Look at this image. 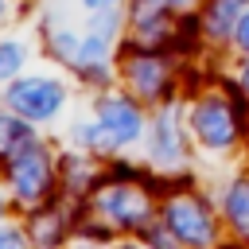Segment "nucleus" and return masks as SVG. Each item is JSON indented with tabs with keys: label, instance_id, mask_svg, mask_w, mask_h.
<instances>
[{
	"label": "nucleus",
	"instance_id": "39448f33",
	"mask_svg": "<svg viewBox=\"0 0 249 249\" xmlns=\"http://www.w3.org/2000/svg\"><path fill=\"white\" fill-rule=\"evenodd\" d=\"M167 226H171L175 233H183L187 241H195V245L210 237L206 210H202L195 198H179V202H171V206H167Z\"/></svg>",
	"mask_w": 249,
	"mask_h": 249
},
{
	"label": "nucleus",
	"instance_id": "423d86ee",
	"mask_svg": "<svg viewBox=\"0 0 249 249\" xmlns=\"http://www.w3.org/2000/svg\"><path fill=\"white\" fill-rule=\"evenodd\" d=\"M105 210L113 214V222H121V226H132V222L144 214V198H140L136 191H128V187H117V191L105 198Z\"/></svg>",
	"mask_w": 249,
	"mask_h": 249
},
{
	"label": "nucleus",
	"instance_id": "ddd939ff",
	"mask_svg": "<svg viewBox=\"0 0 249 249\" xmlns=\"http://www.w3.org/2000/svg\"><path fill=\"white\" fill-rule=\"evenodd\" d=\"M237 43L249 51V16H245V19H241V27H237Z\"/></svg>",
	"mask_w": 249,
	"mask_h": 249
},
{
	"label": "nucleus",
	"instance_id": "dca6fc26",
	"mask_svg": "<svg viewBox=\"0 0 249 249\" xmlns=\"http://www.w3.org/2000/svg\"><path fill=\"white\" fill-rule=\"evenodd\" d=\"M245 86H249V70H245Z\"/></svg>",
	"mask_w": 249,
	"mask_h": 249
},
{
	"label": "nucleus",
	"instance_id": "20e7f679",
	"mask_svg": "<svg viewBox=\"0 0 249 249\" xmlns=\"http://www.w3.org/2000/svg\"><path fill=\"white\" fill-rule=\"evenodd\" d=\"M12 179H16V191H19L23 198H39V195L47 191V183H51V163H47V156H43V152L19 156V160L12 163Z\"/></svg>",
	"mask_w": 249,
	"mask_h": 249
},
{
	"label": "nucleus",
	"instance_id": "2eb2a0df",
	"mask_svg": "<svg viewBox=\"0 0 249 249\" xmlns=\"http://www.w3.org/2000/svg\"><path fill=\"white\" fill-rule=\"evenodd\" d=\"M163 4H187V0H163Z\"/></svg>",
	"mask_w": 249,
	"mask_h": 249
},
{
	"label": "nucleus",
	"instance_id": "6e6552de",
	"mask_svg": "<svg viewBox=\"0 0 249 249\" xmlns=\"http://www.w3.org/2000/svg\"><path fill=\"white\" fill-rule=\"evenodd\" d=\"M132 82H136L140 93H156L160 82H163V66L156 58H140V62H132Z\"/></svg>",
	"mask_w": 249,
	"mask_h": 249
},
{
	"label": "nucleus",
	"instance_id": "9b49d317",
	"mask_svg": "<svg viewBox=\"0 0 249 249\" xmlns=\"http://www.w3.org/2000/svg\"><path fill=\"white\" fill-rule=\"evenodd\" d=\"M19 62H23V51L16 43H0V78H8Z\"/></svg>",
	"mask_w": 249,
	"mask_h": 249
},
{
	"label": "nucleus",
	"instance_id": "f03ea898",
	"mask_svg": "<svg viewBox=\"0 0 249 249\" xmlns=\"http://www.w3.org/2000/svg\"><path fill=\"white\" fill-rule=\"evenodd\" d=\"M195 128L210 148H222V144L233 140V117H230V109L222 101H202L195 109Z\"/></svg>",
	"mask_w": 249,
	"mask_h": 249
},
{
	"label": "nucleus",
	"instance_id": "f257e3e1",
	"mask_svg": "<svg viewBox=\"0 0 249 249\" xmlns=\"http://www.w3.org/2000/svg\"><path fill=\"white\" fill-rule=\"evenodd\" d=\"M8 101H12V109L43 121V117H54V109H58V101H62V89H58L54 82H47V78H27V82H16V86H12Z\"/></svg>",
	"mask_w": 249,
	"mask_h": 249
},
{
	"label": "nucleus",
	"instance_id": "f8f14e48",
	"mask_svg": "<svg viewBox=\"0 0 249 249\" xmlns=\"http://www.w3.org/2000/svg\"><path fill=\"white\" fill-rule=\"evenodd\" d=\"M0 249H23V241H19L12 230H0Z\"/></svg>",
	"mask_w": 249,
	"mask_h": 249
},
{
	"label": "nucleus",
	"instance_id": "9d476101",
	"mask_svg": "<svg viewBox=\"0 0 249 249\" xmlns=\"http://www.w3.org/2000/svg\"><path fill=\"white\" fill-rule=\"evenodd\" d=\"M12 140L19 144V140H27V128L23 124H16L12 117H0V152H8L12 148Z\"/></svg>",
	"mask_w": 249,
	"mask_h": 249
},
{
	"label": "nucleus",
	"instance_id": "7ed1b4c3",
	"mask_svg": "<svg viewBox=\"0 0 249 249\" xmlns=\"http://www.w3.org/2000/svg\"><path fill=\"white\" fill-rule=\"evenodd\" d=\"M101 128H105V144H121V140H132L136 128H140V113L132 101H105L101 105Z\"/></svg>",
	"mask_w": 249,
	"mask_h": 249
},
{
	"label": "nucleus",
	"instance_id": "4468645a",
	"mask_svg": "<svg viewBox=\"0 0 249 249\" xmlns=\"http://www.w3.org/2000/svg\"><path fill=\"white\" fill-rule=\"evenodd\" d=\"M89 8H105V4H113V0H86Z\"/></svg>",
	"mask_w": 249,
	"mask_h": 249
},
{
	"label": "nucleus",
	"instance_id": "0eeeda50",
	"mask_svg": "<svg viewBox=\"0 0 249 249\" xmlns=\"http://www.w3.org/2000/svg\"><path fill=\"white\" fill-rule=\"evenodd\" d=\"M241 4H245V0H214V4L206 8V16H202V19H206V27H210V35H214V39H222V35L233 27V19H237Z\"/></svg>",
	"mask_w": 249,
	"mask_h": 249
},
{
	"label": "nucleus",
	"instance_id": "1a4fd4ad",
	"mask_svg": "<svg viewBox=\"0 0 249 249\" xmlns=\"http://www.w3.org/2000/svg\"><path fill=\"white\" fill-rule=\"evenodd\" d=\"M230 218L237 222L241 233H249V183H237L230 195Z\"/></svg>",
	"mask_w": 249,
	"mask_h": 249
}]
</instances>
